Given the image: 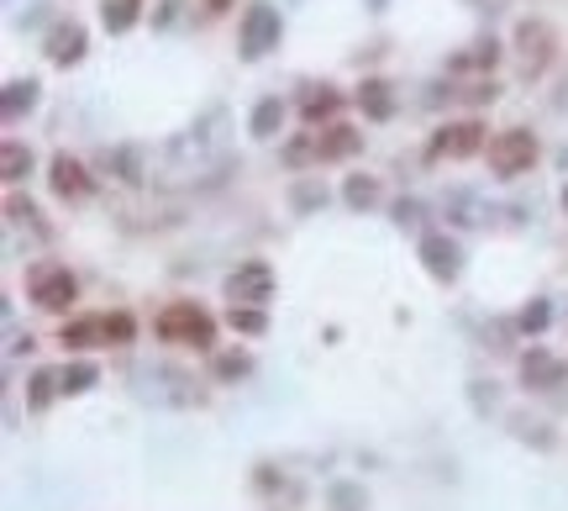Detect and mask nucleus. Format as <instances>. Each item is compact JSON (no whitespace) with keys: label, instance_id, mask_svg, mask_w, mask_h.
I'll list each match as a JSON object with an SVG mask.
<instances>
[{"label":"nucleus","instance_id":"1a4fd4ad","mask_svg":"<svg viewBox=\"0 0 568 511\" xmlns=\"http://www.w3.org/2000/svg\"><path fill=\"white\" fill-rule=\"evenodd\" d=\"M568 380V364L558 354H547V348H527L521 354V385L527 391H558Z\"/></svg>","mask_w":568,"mask_h":511},{"label":"nucleus","instance_id":"f257e3e1","mask_svg":"<svg viewBox=\"0 0 568 511\" xmlns=\"http://www.w3.org/2000/svg\"><path fill=\"white\" fill-rule=\"evenodd\" d=\"M153 332H158L164 343H174V348H195V354L216 348V322H210V311H201L195 301L164 306L158 322H153Z\"/></svg>","mask_w":568,"mask_h":511},{"label":"nucleus","instance_id":"423d86ee","mask_svg":"<svg viewBox=\"0 0 568 511\" xmlns=\"http://www.w3.org/2000/svg\"><path fill=\"white\" fill-rule=\"evenodd\" d=\"M279 37H285V16H279V5H269V0H253V5L242 11V59L258 63L264 54L279 48Z\"/></svg>","mask_w":568,"mask_h":511},{"label":"nucleus","instance_id":"b1692460","mask_svg":"<svg viewBox=\"0 0 568 511\" xmlns=\"http://www.w3.org/2000/svg\"><path fill=\"white\" fill-rule=\"evenodd\" d=\"M342 201L353 211H368L374 201H379V180H368V175H353V180L342 185Z\"/></svg>","mask_w":568,"mask_h":511},{"label":"nucleus","instance_id":"473e14b6","mask_svg":"<svg viewBox=\"0 0 568 511\" xmlns=\"http://www.w3.org/2000/svg\"><path fill=\"white\" fill-rule=\"evenodd\" d=\"M564 211H568V185H564Z\"/></svg>","mask_w":568,"mask_h":511},{"label":"nucleus","instance_id":"39448f33","mask_svg":"<svg viewBox=\"0 0 568 511\" xmlns=\"http://www.w3.org/2000/svg\"><path fill=\"white\" fill-rule=\"evenodd\" d=\"M484 148H490V132H484V121L463 117V121H443V127L432 132L426 158H432V164H443V158H474V153H484Z\"/></svg>","mask_w":568,"mask_h":511},{"label":"nucleus","instance_id":"6ab92c4d","mask_svg":"<svg viewBox=\"0 0 568 511\" xmlns=\"http://www.w3.org/2000/svg\"><path fill=\"white\" fill-rule=\"evenodd\" d=\"M143 16V0H100V27L106 32H132Z\"/></svg>","mask_w":568,"mask_h":511},{"label":"nucleus","instance_id":"7c9ffc66","mask_svg":"<svg viewBox=\"0 0 568 511\" xmlns=\"http://www.w3.org/2000/svg\"><path fill=\"white\" fill-rule=\"evenodd\" d=\"M238 0H206V11H232Z\"/></svg>","mask_w":568,"mask_h":511},{"label":"nucleus","instance_id":"9d476101","mask_svg":"<svg viewBox=\"0 0 568 511\" xmlns=\"http://www.w3.org/2000/svg\"><path fill=\"white\" fill-rule=\"evenodd\" d=\"M421 264H426V274H432V280L452 285V280H458V270H463V253H458V242H452L448 233H426V238H421Z\"/></svg>","mask_w":568,"mask_h":511},{"label":"nucleus","instance_id":"4468645a","mask_svg":"<svg viewBox=\"0 0 568 511\" xmlns=\"http://www.w3.org/2000/svg\"><path fill=\"white\" fill-rule=\"evenodd\" d=\"M495 63H500V43H495V37H479V43H469L463 54H452L448 69L452 74H490Z\"/></svg>","mask_w":568,"mask_h":511},{"label":"nucleus","instance_id":"6e6552de","mask_svg":"<svg viewBox=\"0 0 568 511\" xmlns=\"http://www.w3.org/2000/svg\"><path fill=\"white\" fill-rule=\"evenodd\" d=\"M48 185H53L59 201H85V195L95 190L90 169H85L74 153H53V164H48Z\"/></svg>","mask_w":568,"mask_h":511},{"label":"nucleus","instance_id":"20e7f679","mask_svg":"<svg viewBox=\"0 0 568 511\" xmlns=\"http://www.w3.org/2000/svg\"><path fill=\"white\" fill-rule=\"evenodd\" d=\"M27 296L43 306V311H69V306L80 301V280L69 274V264L43 259V264H32L27 270Z\"/></svg>","mask_w":568,"mask_h":511},{"label":"nucleus","instance_id":"7ed1b4c3","mask_svg":"<svg viewBox=\"0 0 568 511\" xmlns=\"http://www.w3.org/2000/svg\"><path fill=\"white\" fill-rule=\"evenodd\" d=\"M510 43H516V59H521V74L527 80H542L553 69V59H558V32H553V22H542V16H521Z\"/></svg>","mask_w":568,"mask_h":511},{"label":"nucleus","instance_id":"4be33fe9","mask_svg":"<svg viewBox=\"0 0 568 511\" xmlns=\"http://www.w3.org/2000/svg\"><path fill=\"white\" fill-rule=\"evenodd\" d=\"M53 395H63V380L53 375V369H37V375H32V385H27V406H32V412H43Z\"/></svg>","mask_w":568,"mask_h":511},{"label":"nucleus","instance_id":"dca6fc26","mask_svg":"<svg viewBox=\"0 0 568 511\" xmlns=\"http://www.w3.org/2000/svg\"><path fill=\"white\" fill-rule=\"evenodd\" d=\"M359 106H363V117L368 121H389L395 117V85H389V80H363Z\"/></svg>","mask_w":568,"mask_h":511},{"label":"nucleus","instance_id":"a878e982","mask_svg":"<svg viewBox=\"0 0 568 511\" xmlns=\"http://www.w3.org/2000/svg\"><path fill=\"white\" fill-rule=\"evenodd\" d=\"M285 164H290V169L316 164V132H305V138H295V143H285Z\"/></svg>","mask_w":568,"mask_h":511},{"label":"nucleus","instance_id":"f03ea898","mask_svg":"<svg viewBox=\"0 0 568 511\" xmlns=\"http://www.w3.org/2000/svg\"><path fill=\"white\" fill-rule=\"evenodd\" d=\"M537 132H527V127H500L495 138H490V148H484V158H490V175L495 180H516V175H527L532 164H537Z\"/></svg>","mask_w":568,"mask_h":511},{"label":"nucleus","instance_id":"5701e85b","mask_svg":"<svg viewBox=\"0 0 568 511\" xmlns=\"http://www.w3.org/2000/svg\"><path fill=\"white\" fill-rule=\"evenodd\" d=\"M227 328L258 337V332H269V317H264V306H232V311H227Z\"/></svg>","mask_w":568,"mask_h":511},{"label":"nucleus","instance_id":"393cba45","mask_svg":"<svg viewBox=\"0 0 568 511\" xmlns=\"http://www.w3.org/2000/svg\"><path fill=\"white\" fill-rule=\"evenodd\" d=\"M132 337H137V322H132L126 311H106V343L121 348V343H132Z\"/></svg>","mask_w":568,"mask_h":511},{"label":"nucleus","instance_id":"cd10ccee","mask_svg":"<svg viewBox=\"0 0 568 511\" xmlns=\"http://www.w3.org/2000/svg\"><path fill=\"white\" fill-rule=\"evenodd\" d=\"M331 507L337 511H363L368 507V496H363L359 485H337V490H331Z\"/></svg>","mask_w":568,"mask_h":511},{"label":"nucleus","instance_id":"72a5a7b5","mask_svg":"<svg viewBox=\"0 0 568 511\" xmlns=\"http://www.w3.org/2000/svg\"><path fill=\"white\" fill-rule=\"evenodd\" d=\"M469 5H479V0H469Z\"/></svg>","mask_w":568,"mask_h":511},{"label":"nucleus","instance_id":"c756f323","mask_svg":"<svg viewBox=\"0 0 568 511\" xmlns=\"http://www.w3.org/2000/svg\"><path fill=\"white\" fill-rule=\"evenodd\" d=\"M180 5H184V0H164V11H158V27H169V22L180 16Z\"/></svg>","mask_w":568,"mask_h":511},{"label":"nucleus","instance_id":"f3484780","mask_svg":"<svg viewBox=\"0 0 568 511\" xmlns=\"http://www.w3.org/2000/svg\"><path fill=\"white\" fill-rule=\"evenodd\" d=\"M59 343L63 348H95V343H106V317H74V322H63Z\"/></svg>","mask_w":568,"mask_h":511},{"label":"nucleus","instance_id":"2eb2a0df","mask_svg":"<svg viewBox=\"0 0 568 511\" xmlns=\"http://www.w3.org/2000/svg\"><path fill=\"white\" fill-rule=\"evenodd\" d=\"M37 95H43V85H37V80H5V91H0V117L16 127V121H22L32 106H37Z\"/></svg>","mask_w":568,"mask_h":511},{"label":"nucleus","instance_id":"a211bd4d","mask_svg":"<svg viewBox=\"0 0 568 511\" xmlns=\"http://www.w3.org/2000/svg\"><path fill=\"white\" fill-rule=\"evenodd\" d=\"M279 127H285V100H279V95H264V100L253 106L247 132H253V138H279Z\"/></svg>","mask_w":568,"mask_h":511},{"label":"nucleus","instance_id":"9b49d317","mask_svg":"<svg viewBox=\"0 0 568 511\" xmlns=\"http://www.w3.org/2000/svg\"><path fill=\"white\" fill-rule=\"evenodd\" d=\"M363 148V132L359 127H348V121H331L316 132V164H342V158H353Z\"/></svg>","mask_w":568,"mask_h":511},{"label":"nucleus","instance_id":"f8f14e48","mask_svg":"<svg viewBox=\"0 0 568 511\" xmlns=\"http://www.w3.org/2000/svg\"><path fill=\"white\" fill-rule=\"evenodd\" d=\"M85 48H90V32L80 27V22H59V27L48 32V63H59V69H74V63L85 59Z\"/></svg>","mask_w":568,"mask_h":511},{"label":"nucleus","instance_id":"aec40b11","mask_svg":"<svg viewBox=\"0 0 568 511\" xmlns=\"http://www.w3.org/2000/svg\"><path fill=\"white\" fill-rule=\"evenodd\" d=\"M27 175H32V148H27V143H16V138H11V143L0 148V180H5V185H16V180H27Z\"/></svg>","mask_w":568,"mask_h":511},{"label":"nucleus","instance_id":"c85d7f7f","mask_svg":"<svg viewBox=\"0 0 568 511\" xmlns=\"http://www.w3.org/2000/svg\"><path fill=\"white\" fill-rule=\"evenodd\" d=\"M547 317H553L547 301H532L527 311H521V332H542V328H547Z\"/></svg>","mask_w":568,"mask_h":511},{"label":"nucleus","instance_id":"0eeeda50","mask_svg":"<svg viewBox=\"0 0 568 511\" xmlns=\"http://www.w3.org/2000/svg\"><path fill=\"white\" fill-rule=\"evenodd\" d=\"M227 301L232 306H269L274 301V270L264 259H247V264L227 280Z\"/></svg>","mask_w":568,"mask_h":511},{"label":"nucleus","instance_id":"ddd939ff","mask_svg":"<svg viewBox=\"0 0 568 511\" xmlns=\"http://www.w3.org/2000/svg\"><path fill=\"white\" fill-rule=\"evenodd\" d=\"M337 111H342V91H337V85H305V95H300L305 127H322V121H331Z\"/></svg>","mask_w":568,"mask_h":511},{"label":"nucleus","instance_id":"412c9836","mask_svg":"<svg viewBox=\"0 0 568 511\" xmlns=\"http://www.w3.org/2000/svg\"><path fill=\"white\" fill-rule=\"evenodd\" d=\"M59 380H63V395H85L95 380H100V369H95L90 359H74L59 369Z\"/></svg>","mask_w":568,"mask_h":511},{"label":"nucleus","instance_id":"bb28decb","mask_svg":"<svg viewBox=\"0 0 568 511\" xmlns=\"http://www.w3.org/2000/svg\"><path fill=\"white\" fill-rule=\"evenodd\" d=\"M242 375H253L247 354H216V380H242Z\"/></svg>","mask_w":568,"mask_h":511},{"label":"nucleus","instance_id":"2f4dec72","mask_svg":"<svg viewBox=\"0 0 568 511\" xmlns=\"http://www.w3.org/2000/svg\"><path fill=\"white\" fill-rule=\"evenodd\" d=\"M385 5H389V0H368V11H385Z\"/></svg>","mask_w":568,"mask_h":511}]
</instances>
